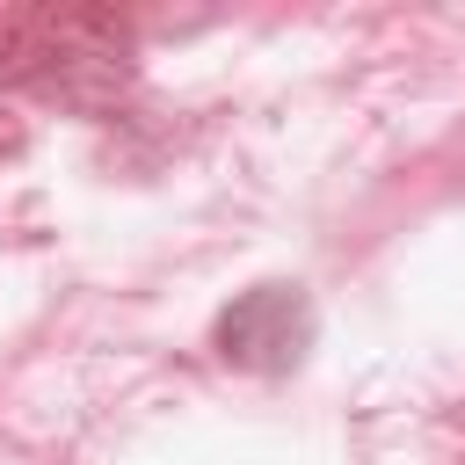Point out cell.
Wrapping results in <instances>:
<instances>
[{
  "instance_id": "6da1fadb",
  "label": "cell",
  "mask_w": 465,
  "mask_h": 465,
  "mask_svg": "<svg viewBox=\"0 0 465 465\" xmlns=\"http://www.w3.org/2000/svg\"><path fill=\"white\" fill-rule=\"evenodd\" d=\"M0 58L22 87L36 94H65V102H87L80 73H94V87H116L124 80V36L102 22V15H29L0 36Z\"/></svg>"
},
{
  "instance_id": "7a4b0ae2",
  "label": "cell",
  "mask_w": 465,
  "mask_h": 465,
  "mask_svg": "<svg viewBox=\"0 0 465 465\" xmlns=\"http://www.w3.org/2000/svg\"><path fill=\"white\" fill-rule=\"evenodd\" d=\"M211 349H218L232 371L276 378V371H291V363L312 349V298H305L298 283H254V291H240V298L218 312Z\"/></svg>"
}]
</instances>
